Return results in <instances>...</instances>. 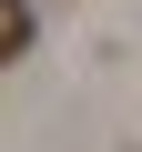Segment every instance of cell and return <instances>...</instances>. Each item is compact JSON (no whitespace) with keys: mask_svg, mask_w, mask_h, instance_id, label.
I'll list each match as a JSON object with an SVG mask.
<instances>
[]
</instances>
